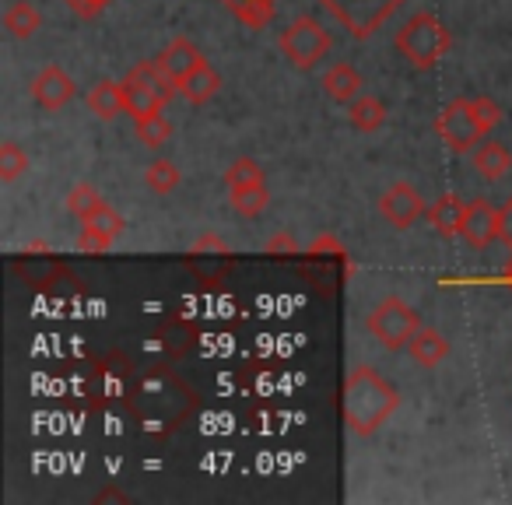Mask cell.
I'll use <instances>...</instances> for the list:
<instances>
[{
    "instance_id": "6da1fadb",
    "label": "cell",
    "mask_w": 512,
    "mask_h": 505,
    "mask_svg": "<svg viewBox=\"0 0 512 505\" xmlns=\"http://www.w3.org/2000/svg\"><path fill=\"white\" fill-rule=\"evenodd\" d=\"M341 407L348 428L365 439V435H376L390 421V414L400 407V393L372 365H355L348 372V379H344Z\"/></svg>"
},
{
    "instance_id": "7a4b0ae2",
    "label": "cell",
    "mask_w": 512,
    "mask_h": 505,
    "mask_svg": "<svg viewBox=\"0 0 512 505\" xmlns=\"http://www.w3.org/2000/svg\"><path fill=\"white\" fill-rule=\"evenodd\" d=\"M449 46H453V32L435 15H425V11L411 15L397 32V50L404 53L407 64L418 67V71H428V67L439 64L449 53Z\"/></svg>"
},
{
    "instance_id": "3957f363",
    "label": "cell",
    "mask_w": 512,
    "mask_h": 505,
    "mask_svg": "<svg viewBox=\"0 0 512 505\" xmlns=\"http://www.w3.org/2000/svg\"><path fill=\"white\" fill-rule=\"evenodd\" d=\"M365 327H369V334L376 337L383 348L400 351V348L411 344V337H414V330L421 327V320H418V313L400 299V295H386V299L369 313Z\"/></svg>"
},
{
    "instance_id": "277c9868",
    "label": "cell",
    "mask_w": 512,
    "mask_h": 505,
    "mask_svg": "<svg viewBox=\"0 0 512 505\" xmlns=\"http://www.w3.org/2000/svg\"><path fill=\"white\" fill-rule=\"evenodd\" d=\"M435 134L456 155H467L477 144L488 137V130L481 127V116L474 109V99H453L439 116H435Z\"/></svg>"
},
{
    "instance_id": "5b68a950",
    "label": "cell",
    "mask_w": 512,
    "mask_h": 505,
    "mask_svg": "<svg viewBox=\"0 0 512 505\" xmlns=\"http://www.w3.org/2000/svg\"><path fill=\"white\" fill-rule=\"evenodd\" d=\"M278 46H281V53L292 60V67H299V71H313V67L330 53V32L323 29L316 18L302 15V18H295L285 32H281Z\"/></svg>"
},
{
    "instance_id": "8992f818",
    "label": "cell",
    "mask_w": 512,
    "mask_h": 505,
    "mask_svg": "<svg viewBox=\"0 0 512 505\" xmlns=\"http://www.w3.org/2000/svg\"><path fill=\"white\" fill-rule=\"evenodd\" d=\"M355 39H369L404 0H320Z\"/></svg>"
},
{
    "instance_id": "52a82bcc",
    "label": "cell",
    "mask_w": 512,
    "mask_h": 505,
    "mask_svg": "<svg viewBox=\"0 0 512 505\" xmlns=\"http://www.w3.org/2000/svg\"><path fill=\"white\" fill-rule=\"evenodd\" d=\"M379 214L386 225H393L397 232H407L418 218H425L428 207L421 200V193L411 183H393L390 190L379 197Z\"/></svg>"
},
{
    "instance_id": "ba28073f",
    "label": "cell",
    "mask_w": 512,
    "mask_h": 505,
    "mask_svg": "<svg viewBox=\"0 0 512 505\" xmlns=\"http://www.w3.org/2000/svg\"><path fill=\"white\" fill-rule=\"evenodd\" d=\"M123 214L113 211V207L102 200L99 207H95L92 214H88L85 221H81V235H78V246L88 249V253H102V249L113 246V239L123 232Z\"/></svg>"
},
{
    "instance_id": "9c48e42d",
    "label": "cell",
    "mask_w": 512,
    "mask_h": 505,
    "mask_svg": "<svg viewBox=\"0 0 512 505\" xmlns=\"http://www.w3.org/2000/svg\"><path fill=\"white\" fill-rule=\"evenodd\" d=\"M74 92H78V85H74V78L60 64H46L43 71L32 78V99L43 109H50V113L64 109L67 102L74 99Z\"/></svg>"
},
{
    "instance_id": "30bf717a",
    "label": "cell",
    "mask_w": 512,
    "mask_h": 505,
    "mask_svg": "<svg viewBox=\"0 0 512 505\" xmlns=\"http://www.w3.org/2000/svg\"><path fill=\"white\" fill-rule=\"evenodd\" d=\"M460 235L467 246L488 249L498 239V207H491L488 200H467V211H463Z\"/></svg>"
},
{
    "instance_id": "8fae6325",
    "label": "cell",
    "mask_w": 512,
    "mask_h": 505,
    "mask_svg": "<svg viewBox=\"0 0 512 505\" xmlns=\"http://www.w3.org/2000/svg\"><path fill=\"white\" fill-rule=\"evenodd\" d=\"M323 92L337 106H351L362 95V74L351 64H330L327 74H323Z\"/></svg>"
},
{
    "instance_id": "7c38bea8",
    "label": "cell",
    "mask_w": 512,
    "mask_h": 505,
    "mask_svg": "<svg viewBox=\"0 0 512 505\" xmlns=\"http://www.w3.org/2000/svg\"><path fill=\"white\" fill-rule=\"evenodd\" d=\"M158 64H162L165 74L179 85L186 74H193L200 64H207V60H204V53L190 43V39H172V43L162 50V57H158Z\"/></svg>"
},
{
    "instance_id": "4fadbf2b",
    "label": "cell",
    "mask_w": 512,
    "mask_h": 505,
    "mask_svg": "<svg viewBox=\"0 0 512 505\" xmlns=\"http://www.w3.org/2000/svg\"><path fill=\"white\" fill-rule=\"evenodd\" d=\"M407 351H411V358L421 365V369H435L439 362H446L449 341L435 327H418L411 337V344H407Z\"/></svg>"
},
{
    "instance_id": "5bb4252c",
    "label": "cell",
    "mask_w": 512,
    "mask_h": 505,
    "mask_svg": "<svg viewBox=\"0 0 512 505\" xmlns=\"http://www.w3.org/2000/svg\"><path fill=\"white\" fill-rule=\"evenodd\" d=\"M88 109H92L99 120H116V116L130 113L123 81H99V85L88 92Z\"/></svg>"
},
{
    "instance_id": "9a60e30c",
    "label": "cell",
    "mask_w": 512,
    "mask_h": 505,
    "mask_svg": "<svg viewBox=\"0 0 512 505\" xmlns=\"http://www.w3.org/2000/svg\"><path fill=\"white\" fill-rule=\"evenodd\" d=\"M179 95H183L190 106H204V102H211L214 95H218L221 88V74L214 71L211 64H200L193 74H186L183 81H179Z\"/></svg>"
},
{
    "instance_id": "2e32d148",
    "label": "cell",
    "mask_w": 512,
    "mask_h": 505,
    "mask_svg": "<svg viewBox=\"0 0 512 505\" xmlns=\"http://www.w3.org/2000/svg\"><path fill=\"white\" fill-rule=\"evenodd\" d=\"M470 162H474L477 176L488 179V183H495V179H502L505 172L512 169V155L505 144L498 141H481V148H474V155H470Z\"/></svg>"
},
{
    "instance_id": "e0dca14e",
    "label": "cell",
    "mask_w": 512,
    "mask_h": 505,
    "mask_svg": "<svg viewBox=\"0 0 512 505\" xmlns=\"http://www.w3.org/2000/svg\"><path fill=\"white\" fill-rule=\"evenodd\" d=\"M463 211H467V204H463L456 193H442L439 200H435L432 207H428L425 218L432 221V228L439 235H460V225H463Z\"/></svg>"
},
{
    "instance_id": "ac0fdd59",
    "label": "cell",
    "mask_w": 512,
    "mask_h": 505,
    "mask_svg": "<svg viewBox=\"0 0 512 505\" xmlns=\"http://www.w3.org/2000/svg\"><path fill=\"white\" fill-rule=\"evenodd\" d=\"M386 116H390V113H386V106L369 92L358 95V99L348 106V120H351V127H355L358 134H376V130L386 123Z\"/></svg>"
},
{
    "instance_id": "d6986e66",
    "label": "cell",
    "mask_w": 512,
    "mask_h": 505,
    "mask_svg": "<svg viewBox=\"0 0 512 505\" xmlns=\"http://www.w3.org/2000/svg\"><path fill=\"white\" fill-rule=\"evenodd\" d=\"M123 92H127V109L130 116H151V113H162L165 109V99L155 92V88H148L141 78H134V74H127L123 78Z\"/></svg>"
},
{
    "instance_id": "ffe728a7",
    "label": "cell",
    "mask_w": 512,
    "mask_h": 505,
    "mask_svg": "<svg viewBox=\"0 0 512 505\" xmlns=\"http://www.w3.org/2000/svg\"><path fill=\"white\" fill-rule=\"evenodd\" d=\"M4 29L15 39H29L43 29V15H39L36 4H29V0H15L8 8V15H4Z\"/></svg>"
},
{
    "instance_id": "44dd1931",
    "label": "cell",
    "mask_w": 512,
    "mask_h": 505,
    "mask_svg": "<svg viewBox=\"0 0 512 505\" xmlns=\"http://www.w3.org/2000/svg\"><path fill=\"white\" fill-rule=\"evenodd\" d=\"M134 130H137V141H141L144 148H151V151L165 148V144H169V137H172V123L165 120L162 113L137 116V120H134Z\"/></svg>"
},
{
    "instance_id": "7402d4cb",
    "label": "cell",
    "mask_w": 512,
    "mask_h": 505,
    "mask_svg": "<svg viewBox=\"0 0 512 505\" xmlns=\"http://www.w3.org/2000/svg\"><path fill=\"white\" fill-rule=\"evenodd\" d=\"M232 197V207L242 214V218H260L271 204V193H267L264 183H253V186H242V190H228Z\"/></svg>"
},
{
    "instance_id": "603a6c76",
    "label": "cell",
    "mask_w": 512,
    "mask_h": 505,
    "mask_svg": "<svg viewBox=\"0 0 512 505\" xmlns=\"http://www.w3.org/2000/svg\"><path fill=\"white\" fill-rule=\"evenodd\" d=\"M144 183H148V190H155V193H172L179 183H183V176H179V169L169 162V158H155V162L144 169Z\"/></svg>"
},
{
    "instance_id": "cb8c5ba5",
    "label": "cell",
    "mask_w": 512,
    "mask_h": 505,
    "mask_svg": "<svg viewBox=\"0 0 512 505\" xmlns=\"http://www.w3.org/2000/svg\"><path fill=\"white\" fill-rule=\"evenodd\" d=\"M228 8L235 11V18L253 29H264L267 22L274 18V4L271 0H228Z\"/></svg>"
},
{
    "instance_id": "d4e9b609",
    "label": "cell",
    "mask_w": 512,
    "mask_h": 505,
    "mask_svg": "<svg viewBox=\"0 0 512 505\" xmlns=\"http://www.w3.org/2000/svg\"><path fill=\"white\" fill-rule=\"evenodd\" d=\"M264 183V169L253 162V158H235L225 169V186L228 190H242V186Z\"/></svg>"
},
{
    "instance_id": "484cf974",
    "label": "cell",
    "mask_w": 512,
    "mask_h": 505,
    "mask_svg": "<svg viewBox=\"0 0 512 505\" xmlns=\"http://www.w3.org/2000/svg\"><path fill=\"white\" fill-rule=\"evenodd\" d=\"M25 169H29V155H25L15 141L0 144V179H4V183H15Z\"/></svg>"
},
{
    "instance_id": "4316f807",
    "label": "cell",
    "mask_w": 512,
    "mask_h": 505,
    "mask_svg": "<svg viewBox=\"0 0 512 505\" xmlns=\"http://www.w3.org/2000/svg\"><path fill=\"white\" fill-rule=\"evenodd\" d=\"M99 204H102V197H99V193H95V186H88V183L74 186V190L67 193V211H71L78 221H85L88 214H92Z\"/></svg>"
},
{
    "instance_id": "83f0119b",
    "label": "cell",
    "mask_w": 512,
    "mask_h": 505,
    "mask_svg": "<svg viewBox=\"0 0 512 505\" xmlns=\"http://www.w3.org/2000/svg\"><path fill=\"white\" fill-rule=\"evenodd\" d=\"M498 239L512 249V197L505 200V207H498Z\"/></svg>"
},
{
    "instance_id": "f1b7e54d",
    "label": "cell",
    "mask_w": 512,
    "mask_h": 505,
    "mask_svg": "<svg viewBox=\"0 0 512 505\" xmlns=\"http://www.w3.org/2000/svg\"><path fill=\"white\" fill-rule=\"evenodd\" d=\"M64 4L74 11V15H81V18H95L102 8H106L109 0H64Z\"/></svg>"
},
{
    "instance_id": "f546056e",
    "label": "cell",
    "mask_w": 512,
    "mask_h": 505,
    "mask_svg": "<svg viewBox=\"0 0 512 505\" xmlns=\"http://www.w3.org/2000/svg\"><path fill=\"white\" fill-rule=\"evenodd\" d=\"M267 249H271V253H278V249H288V253H292V249H295V242L288 239V235H274V239L267 242Z\"/></svg>"
}]
</instances>
